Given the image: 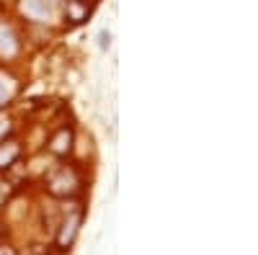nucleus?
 Here are the masks:
<instances>
[{
	"label": "nucleus",
	"mask_w": 258,
	"mask_h": 255,
	"mask_svg": "<svg viewBox=\"0 0 258 255\" xmlns=\"http://www.w3.org/2000/svg\"><path fill=\"white\" fill-rule=\"evenodd\" d=\"M47 191L57 199H70L80 191V176L75 173V167L62 165L57 170H52L47 178Z\"/></svg>",
	"instance_id": "1"
},
{
	"label": "nucleus",
	"mask_w": 258,
	"mask_h": 255,
	"mask_svg": "<svg viewBox=\"0 0 258 255\" xmlns=\"http://www.w3.org/2000/svg\"><path fill=\"white\" fill-rule=\"evenodd\" d=\"M80 224H83V211L75 209L70 211L68 217L59 222V229H57V250H70L78 232H80Z\"/></svg>",
	"instance_id": "2"
},
{
	"label": "nucleus",
	"mask_w": 258,
	"mask_h": 255,
	"mask_svg": "<svg viewBox=\"0 0 258 255\" xmlns=\"http://www.w3.org/2000/svg\"><path fill=\"white\" fill-rule=\"evenodd\" d=\"M91 16V8L85 0H68V11H64V18L70 21V24H83V21H88Z\"/></svg>",
	"instance_id": "3"
},
{
	"label": "nucleus",
	"mask_w": 258,
	"mask_h": 255,
	"mask_svg": "<svg viewBox=\"0 0 258 255\" xmlns=\"http://www.w3.org/2000/svg\"><path fill=\"white\" fill-rule=\"evenodd\" d=\"M49 150L54 152V155H68L70 150H73V132L70 129H59L54 137H52V142H49Z\"/></svg>",
	"instance_id": "4"
},
{
	"label": "nucleus",
	"mask_w": 258,
	"mask_h": 255,
	"mask_svg": "<svg viewBox=\"0 0 258 255\" xmlns=\"http://www.w3.org/2000/svg\"><path fill=\"white\" fill-rule=\"evenodd\" d=\"M16 52H18V36L13 34V29H11V26L0 24V54L13 57Z\"/></svg>",
	"instance_id": "5"
},
{
	"label": "nucleus",
	"mask_w": 258,
	"mask_h": 255,
	"mask_svg": "<svg viewBox=\"0 0 258 255\" xmlns=\"http://www.w3.org/2000/svg\"><path fill=\"white\" fill-rule=\"evenodd\" d=\"M18 155H21V147L16 144V142H0V170L3 167H11L16 160H18Z\"/></svg>",
	"instance_id": "6"
},
{
	"label": "nucleus",
	"mask_w": 258,
	"mask_h": 255,
	"mask_svg": "<svg viewBox=\"0 0 258 255\" xmlns=\"http://www.w3.org/2000/svg\"><path fill=\"white\" fill-rule=\"evenodd\" d=\"M24 8H26V13H29V16L47 18L52 6H49V3H44V0H26V3H24Z\"/></svg>",
	"instance_id": "7"
},
{
	"label": "nucleus",
	"mask_w": 258,
	"mask_h": 255,
	"mask_svg": "<svg viewBox=\"0 0 258 255\" xmlns=\"http://www.w3.org/2000/svg\"><path fill=\"white\" fill-rule=\"evenodd\" d=\"M109 47H111V31L109 29H101L98 31V49L101 52H109Z\"/></svg>",
	"instance_id": "8"
},
{
	"label": "nucleus",
	"mask_w": 258,
	"mask_h": 255,
	"mask_svg": "<svg viewBox=\"0 0 258 255\" xmlns=\"http://www.w3.org/2000/svg\"><path fill=\"white\" fill-rule=\"evenodd\" d=\"M11 98V91H8V82L0 77V106H6V101Z\"/></svg>",
	"instance_id": "9"
},
{
	"label": "nucleus",
	"mask_w": 258,
	"mask_h": 255,
	"mask_svg": "<svg viewBox=\"0 0 258 255\" xmlns=\"http://www.w3.org/2000/svg\"><path fill=\"white\" fill-rule=\"evenodd\" d=\"M8 132H11V121L8 119H0V142L8 137Z\"/></svg>",
	"instance_id": "10"
},
{
	"label": "nucleus",
	"mask_w": 258,
	"mask_h": 255,
	"mask_svg": "<svg viewBox=\"0 0 258 255\" xmlns=\"http://www.w3.org/2000/svg\"><path fill=\"white\" fill-rule=\"evenodd\" d=\"M0 255H16V250H13V247H3V245H0Z\"/></svg>",
	"instance_id": "11"
},
{
	"label": "nucleus",
	"mask_w": 258,
	"mask_h": 255,
	"mask_svg": "<svg viewBox=\"0 0 258 255\" xmlns=\"http://www.w3.org/2000/svg\"><path fill=\"white\" fill-rule=\"evenodd\" d=\"M0 240H3V224H0Z\"/></svg>",
	"instance_id": "12"
}]
</instances>
